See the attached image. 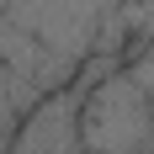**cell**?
<instances>
[{
	"mask_svg": "<svg viewBox=\"0 0 154 154\" xmlns=\"http://www.w3.org/2000/svg\"><path fill=\"white\" fill-rule=\"evenodd\" d=\"M80 138L85 154H154V91L128 69V59L85 91Z\"/></svg>",
	"mask_w": 154,
	"mask_h": 154,
	"instance_id": "cell-1",
	"label": "cell"
},
{
	"mask_svg": "<svg viewBox=\"0 0 154 154\" xmlns=\"http://www.w3.org/2000/svg\"><path fill=\"white\" fill-rule=\"evenodd\" d=\"M117 64H122L117 53L101 59V48H96L91 59L75 69V80L43 91L37 101H32V112L11 128L5 154H85V138H80V106H85V91H91L106 69H117Z\"/></svg>",
	"mask_w": 154,
	"mask_h": 154,
	"instance_id": "cell-2",
	"label": "cell"
}]
</instances>
